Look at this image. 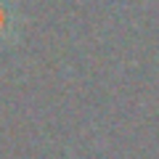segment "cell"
<instances>
[{"mask_svg":"<svg viewBox=\"0 0 159 159\" xmlns=\"http://www.w3.org/2000/svg\"><path fill=\"white\" fill-rule=\"evenodd\" d=\"M16 32V11L8 0H0V43H6Z\"/></svg>","mask_w":159,"mask_h":159,"instance_id":"cell-1","label":"cell"}]
</instances>
